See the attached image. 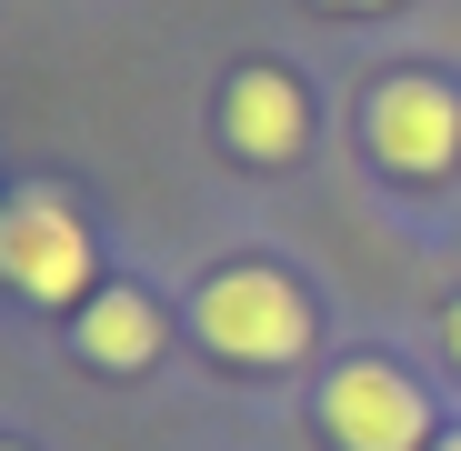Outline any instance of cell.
Instances as JSON below:
<instances>
[{"instance_id": "9", "label": "cell", "mask_w": 461, "mask_h": 451, "mask_svg": "<svg viewBox=\"0 0 461 451\" xmlns=\"http://www.w3.org/2000/svg\"><path fill=\"white\" fill-rule=\"evenodd\" d=\"M431 451H461V431H451V441H431Z\"/></svg>"}, {"instance_id": "1", "label": "cell", "mask_w": 461, "mask_h": 451, "mask_svg": "<svg viewBox=\"0 0 461 451\" xmlns=\"http://www.w3.org/2000/svg\"><path fill=\"white\" fill-rule=\"evenodd\" d=\"M191 321H201V341L221 361H241V371H281V361L312 351V301H301V281L271 271V261L211 271L201 301H191Z\"/></svg>"}, {"instance_id": "5", "label": "cell", "mask_w": 461, "mask_h": 451, "mask_svg": "<svg viewBox=\"0 0 461 451\" xmlns=\"http://www.w3.org/2000/svg\"><path fill=\"white\" fill-rule=\"evenodd\" d=\"M221 131H230L241 161H291V150L312 140V101H301L291 70H241L230 101H221Z\"/></svg>"}, {"instance_id": "2", "label": "cell", "mask_w": 461, "mask_h": 451, "mask_svg": "<svg viewBox=\"0 0 461 451\" xmlns=\"http://www.w3.org/2000/svg\"><path fill=\"white\" fill-rule=\"evenodd\" d=\"M0 281L41 311H70V301H91V231L81 211L60 191H21L0 201Z\"/></svg>"}, {"instance_id": "6", "label": "cell", "mask_w": 461, "mask_h": 451, "mask_svg": "<svg viewBox=\"0 0 461 451\" xmlns=\"http://www.w3.org/2000/svg\"><path fill=\"white\" fill-rule=\"evenodd\" d=\"M150 351H161V301H150V291H91V311H81V361L140 371Z\"/></svg>"}, {"instance_id": "7", "label": "cell", "mask_w": 461, "mask_h": 451, "mask_svg": "<svg viewBox=\"0 0 461 451\" xmlns=\"http://www.w3.org/2000/svg\"><path fill=\"white\" fill-rule=\"evenodd\" d=\"M441 341H451V371H461V301H451V321H441Z\"/></svg>"}, {"instance_id": "10", "label": "cell", "mask_w": 461, "mask_h": 451, "mask_svg": "<svg viewBox=\"0 0 461 451\" xmlns=\"http://www.w3.org/2000/svg\"><path fill=\"white\" fill-rule=\"evenodd\" d=\"M0 451H11V441H0Z\"/></svg>"}, {"instance_id": "3", "label": "cell", "mask_w": 461, "mask_h": 451, "mask_svg": "<svg viewBox=\"0 0 461 451\" xmlns=\"http://www.w3.org/2000/svg\"><path fill=\"white\" fill-rule=\"evenodd\" d=\"M321 431L341 451H431V401L392 361H341L321 382Z\"/></svg>"}, {"instance_id": "4", "label": "cell", "mask_w": 461, "mask_h": 451, "mask_svg": "<svg viewBox=\"0 0 461 451\" xmlns=\"http://www.w3.org/2000/svg\"><path fill=\"white\" fill-rule=\"evenodd\" d=\"M361 140H371V161L381 171H402V181H431V171H451L461 161V101L441 91V81H381L371 91V111H361Z\"/></svg>"}, {"instance_id": "8", "label": "cell", "mask_w": 461, "mask_h": 451, "mask_svg": "<svg viewBox=\"0 0 461 451\" xmlns=\"http://www.w3.org/2000/svg\"><path fill=\"white\" fill-rule=\"evenodd\" d=\"M321 11H402V0H321Z\"/></svg>"}]
</instances>
